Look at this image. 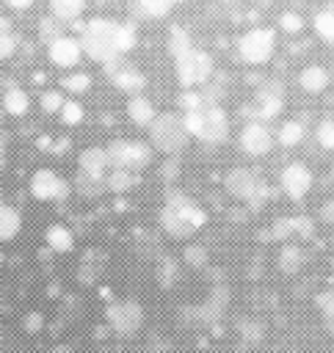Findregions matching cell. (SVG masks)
<instances>
[{"instance_id":"f35d334b","label":"cell","mask_w":334,"mask_h":353,"mask_svg":"<svg viewBox=\"0 0 334 353\" xmlns=\"http://www.w3.org/2000/svg\"><path fill=\"white\" fill-rule=\"evenodd\" d=\"M25 325H28V331H36V328H41V314H30Z\"/></svg>"},{"instance_id":"277c9868","label":"cell","mask_w":334,"mask_h":353,"mask_svg":"<svg viewBox=\"0 0 334 353\" xmlns=\"http://www.w3.org/2000/svg\"><path fill=\"white\" fill-rule=\"evenodd\" d=\"M149 127H152V143L160 152H177V149H182L185 141H188V135H190L188 127H185V119L171 116V113L157 116Z\"/></svg>"},{"instance_id":"5b68a950","label":"cell","mask_w":334,"mask_h":353,"mask_svg":"<svg viewBox=\"0 0 334 353\" xmlns=\"http://www.w3.org/2000/svg\"><path fill=\"white\" fill-rule=\"evenodd\" d=\"M174 61H177V80H179L182 85H188V88L207 83L210 74H213V61H210V55L202 52V50H193V47H190L188 52L177 55Z\"/></svg>"},{"instance_id":"d590c367","label":"cell","mask_w":334,"mask_h":353,"mask_svg":"<svg viewBox=\"0 0 334 353\" xmlns=\"http://www.w3.org/2000/svg\"><path fill=\"white\" fill-rule=\"evenodd\" d=\"M132 47H135V28H132V25H121V28H119V50L127 52V50H132Z\"/></svg>"},{"instance_id":"8992f818","label":"cell","mask_w":334,"mask_h":353,"mask_svg":"<svg viewBox=\"0 0 334 353\" xmlns=\"http://www.w3.org/2000/svg\"><path fill=\"white\" fill-rule=\"evenodd\" d=\"M108 163L110 165H116V168H130V171H135V168H144L146 163H149V146L146 143H138V141H116V143H110L108 149Z\"/></svg>"},{"instance_id":"52a82bcc","label":"cell","mask_w":334,"mask_h":353,"mask_svg":"<svg viewBox=\"0 0 334 353\" xmlns=\"http://www.w3.org/2000/svg\"><path fill=\"white\" fill-rule=\"evenodd\" d=\"M108 323H110V328H113L116 334L130 336V334H135V331L141 328L144 312H141V306H138L135 301H119V303H113V306L108 309Z\"/></svg>"},{"instance_id":"44dd1931","label":"cell","mask_w":334,"mask_h":353,"mask_svg":"<svg viewBox=\"0 0 334 353\" xmlns=\"http://www.w3.org/2000/svg\"><path fill=\"white\" fill-rule=\"evenodd\" d=\"M304 135H306V130H304V124L295 121V119L282 121V127L276 130V141H279L282 146H298V143L304 141Z\"/></svg>"},{"instance_id":"9a60e30c","label":"cell","mask_w":334,"mask_h":353,"mask_svg":"<svg viewBox=\"0 0 334 353\" xmlns=\"http://www.w3.org/2000/svg\"><path fill=\"white\" fill-rule=\"evenodd\" d=\"M127 116L138 124V127H146V124H152L155 119H157V113H155V105L146 99V97H132L130 99V105H127Z\"/></svg>"},{"instance_id":"7a4b0ae2","label":"cell","mask_w":334,"mask_h":353,"mask_svg":"<svg viewBox=\"0 0 334 353\" xmlns=\"http://www.w3.org/2000/svg\"><path fill=\"white\" fill-rule=\"evenodd\" d=\"M185 127H188V132L193 135V138H199V141H207V143H221V141H226V132H229V119H226V113H224V108L221 105H215V102H202L199 108H193V110H185Z\"/></svg>"},{"instance_id":"6da1fadb","label":"cell","mask_w":334,"mask_h":353,"mask_svg":"<svg viewBox=\"0 0 334 353\" xmlns=\"http://www.w3.org/2000/svg\"><path fill=\"white\" fill-rule=\"evenodd\" d=\"M119 28H121L119 22L102 19V17L86 22L83 39H80L83 52L97 63H113L121 55V50H119Z\"/></svg>"},{"instance_id":"8fae6325","label":"cell","mask_w":334,"mask_h":353,"mask_svg":"<svg viewBox=\"0 0 334 353\" xmlns=\"http://www.w3.org/2000/svg\"><path fill=\"white\" fill-rule=\"evenodd\" d=\"M66 190H69V188H66L50 168H39V171H33V176H30V193H33V199H39V201L63 199Z\"/></svg>"},{"instance_id":"60d3db41","label":"cell","mask_w":334,"mask_h":353,"mask_svg":"<svg viewBox=\"0 0 334 353\" xmlns=\"http://www.w3.org/2000/svg\"><path fill=\"white\" fill-rule=\"evenodd\" d=\"M323 218H326V221H334V204H326V207H323Z\"/></svg>"},{"instance_id":"4316f807","label":"cell","mask_w":334,"mask_h":353,"mask_svg":"<svg viewBox=\"0 0 334 353\" xmlns=\"http://www.w3.org/2000/svg\"><path fill=\"white\" fill-rule=\"evenodd\" d=\"M61 85H63L66 91H72V94H86V91L91 88V74H86V72H72V74H66V77L61 80Z\"/></svg>"},{"instance_id":"cb8c5ba5","label":"cell","mask_w":334,"mask_h":353,"mask_svg":"<svg viewBox=\"0 0 334 353\" xmlns=\"http://www.w3.org/2000/svg\"><path fill=\"white\" fill-rule=\"evenodd\" d=\"M312 28L317 39H323L326 44H334V11H317L312 19Z\"/></svg>"},{"instance_id":"d6a6232c","label":"cell","mask_w":334,"mask_h":353,"mask_svg":"<svg viewBox=\"0 0 334 353\" xmlns=\"http://www.w3.org/2000/svg\"><path fill=\"white\" fill-rule=\"evenodd\" d=\"M315 135H317V143H320L323 149H334V121H331V119L320 121L317 130H315Z\"/></svg>"},{"instance_id":"d4e9b609","label":"cell","mask_w":334,"mask_h":353,"mask_svg":"<svg viewBox=\"0 0 334 353\" xmlns=\"http://www.w3.org/2000/svg\"><path fill=\"white\" fill-rule=\"evenodd\" d=\"M301 265H304V251L298 245H284L279 254V268L284 273H295V270H301Z\"/></svg>"},{"instance_id":"ac0fdd59","label":"cell","mask_w":334,"mask_h":353,"mask_svg":"<svg viewBox=\"0 0 334 353\" xmlns=\"http://www.w3.org/2000/svg\"><path fill=\"white\" fill-rule=\"evenodd\" d=\"M44 240H47V245H50L52 251H58V254H66V251H72V248H75V234H72V232H69V226H63V223L50 226Z\"/></svg>"},{"instance_id":"836d02e7","label":"cell","mask_w":334,"mask_h":353,"mask_svg":"<svg viewBox=\"0 0 334 353\" xmlns=\"http://www.w3.org/2000/svg\"><path fill=\"white\" fill-rule=\"evenodd\" d=\"M61 108H63V97H61V91H44L41 94V110L44 113H61Z\"/></svg>"},{"instance_id":"7402d4cb","label":"cell","mask_w":334,"mask_h":353,"mask_svg":"<svg viewBox=\"0 0 334 353\" xmlns=\"http://www.w3.org/2000/svg\"><path fill=\"white\" fill-rule=\"evenodd\" d=\"M83 6H86V0H50L52 17L55 19H63V22L77 19L83 14Z\"/></svg>"},{"instance_id":"d6986e66","label":"cell","mask_w":334,"mask_h":353,"mask_svg":"<svg viewBox=\"0 0 334 353\" xmlns=\"http://www.w3.org/2000/svg\"><path fill=\"white\" fill-rule=\"evenodd\" d=\"M113 80H116V85H119L124 94H132V97H138V94L144 91V85H146L144 74L135 72V69H119V72L113 74Z\"/></svg>"},{"instance_id":"8d00e7d4","label":"cell","mask_w":334,"mask_h":353,"mask_svg":"<svg viewBox=\"0 0 334 353\" xmlns=\"http://www.w3.org/2000/svg\"><path fill=\"white\" fill-rule=\"evenodd\" d=\"M17 50V39L8 30H0V58H11Z\"/></svg>"},{"instance_id":"e0dca14e","label":"cell","mask_w":334,"mask_h":353,"mask_svg":"<svg viewBox=\"0 0 334 353\" xmlns=\"http://www.w3.org/2000/svg\"><path fill=\"white\" fill-rule=\"evenodd\" d=\"M22 229V215L19 210L8 207V204H0V240H14Z\"/></svg>"},{"instance_id":"ee69618b","label":"cell","mask_w":334,"mask_h":353,"mask_svg":"<svg viewBox=\"0 0 334 353\" xmlns=\"http://www.w3.org/2000/svg\"><path fill=\"white\" fill-rule=\"evenodd\" d=\"M171 3H185V0H171Z\"/></svg>"},{"instance_id":"ba28073f","label":"cell","mask_w":334,"mask_h":353,"mask_svg":"<svg viewBox=\"0 0 334 353\" xmlns=\"http://www.w3.org/2000/svg\"><path fill=\"white\" fill-rule=\"evenodd\" d=\"M240 149L251 157H265L273 149V132L268 130L265 121H248L240 132Z\"/></svg>"},{"instance_id":"83f0119b","label":"cell","mask_w":334,"mask_h":353,"mask_svg":"<svg viewBox=\"0 0 334 353\" xmlns=\"http://www.w3.org/2000/svg\"><path fill=\"white\" fill-rule=\"evenodd\" d=\"M193 44H190V39H188V33L182 30V28H171L168 30V50H171V55L177 58V55H182V52H188Z\"/></svg>"},{"instance_id":"f546056e","label":"cell","mask_w":334,"mask_h":353,"mask_svg":"<svg viewBox=\"0 0 334 353\" xmlns=\"http://www.w3.org/2000/svg\"><path fill=\"white\" fill-rule=\"evenodd\" d=\"M317 306H320V312H323L326 328L334 334V292H320V295H317Z\"/></svg>"},{"instance_id":"4fadbf2b","label":"cell","mask_w":334,"mask_h":353,"mask_svg":"<svg viewBox=\"0 0 334 353\" xmlns=\"http://www.w3.org/2000/svg\"><path fill=\"white\" fill-rule=\"evenodd\" d=\"M108 152L105 149H86L80 154V174L94 176V179H105V168H108Z\"/></svg>"},{"instance_id":"30bf717a","label":"cell","mask_w":334,"mask_h":353,"mask_svg":"<svg viewBox=\"0 0 334 353\" xmlns=\"http://www.w3.org/2000/svg\"><path fill=\"white\" fill-rule=\"evenodd\" d=\"M80 55H83V47H80V39L75 36H52L47 44V58L61 69L77 66Z\"/></svg>"},{"instance_id":"74e56055","label":"cell","mask_w":334,"mask_h":353,"mask_svg":"<svg viewBox=\"0 0 334 353\" xmlns=\"http://www.w3.org/2000/svg\"><path fill=\"white\" fill-rule=\"evenodd\" d=\"M6 6L8 8H17V11H25V8L33 6V0H6Z\"/></svg>"},{"instance_id":"484cf974","label":"cell","mask_w":334,"mask_h":353,"mask_svg":"<svg viewBox=\"0 0 334 353\" xmlns=\"http://www.w3.org/2000/svg\"><path fill=\"white\" fill-rule=\"evenodd\" d=\"M138 179H135V174L130 171V168H116L113 174H108L105 176V185L110 188V190H116V193H121V190H127V188H132Z\"/></svg>"},{"instance_id":"2e32d148","label":"cell","mask_w":334,"mask_h":353,"mask_svg":"<svg viewBox=\"0 0 334 353\" xmlns=\"http://www.w3.org/2000/svg\"><path fill=\"white\" fill-rule=\"evenodd\" d=\"M193 232L199 229V226H204V221H207V215H204V210L202 207H196V204H190V201H185V199H177V201H171L168 204Z\"/></svg>"},{"instance_id":"b9f144b4","label":"cell","mask_w":334,"mask_h":353,"mask_svg":"<svg viewBox=\"0 0 334 353\" xmlns=\"http://www.w3.org/2000/svg\"><path fill=\"white\" fill-rule=\"evenodd\" d=\"M50 353H72V347H66V345H55Z\"/></svg>"},{"instance_id":"5bb4252c","label":"cell","mask_w":334,"mask_h":353,"mask_svg":"<svg viewBox=\"0 0 334 353\" xmlns=\"http://www.w3.org/2000/svg\"><path fill=\"white\" fill-rule=\"evenodd\" d=\"M298 85H301L306 94H320V91H326V85H328V72H326L323 66H317V63L304 66L301 74H298Z\"/></svg>"},{"instance_id":"f1b7e54d","label":"cell","mask_w":334,"mask_h":353,"mask_svg":"<svg viewBox=\"0 0 334 353\" xmlns=\"http://www.w3.org/2000/svg\"><path fill=\"white\" fill-rule=\"evenodd\" d=\"M138 6L146 17H166L174 3L171 0H138Z\"/></svg>"},{"instance_id":"603a6c76","label":"cell","mask_w":334,"mask_h":353,"mask_svg":"<svg viewBox=\"0 0 334 353\" xmlns=\"http://www.w3.org/2000/svg\"><path fill=\"white\" fill-rule=\"evenodd\" d=\"M282 108H284V97H282V91H262V94H259V116H262V119H273V116H279Z\"/></svg>"},{"instance_id":"7bdbcfd3","label":"cell","mask_w":334,"mask_h":353,"mask_svg":"<svg viewBox=\"0 0 334 353\" xmlns=\"http://www.w3.org/2000/svg\"><path fill=\"white\" fill-rule=\"evenodd\" d=\"M0 342H3V328H0Z\"/></svg>"},{"instance_id":"3957f363","label":"cell","mask_w":334,"mask_h":353,"mask_svg":"<svg viewBox=\"0 0 334 353\" xmlns=\"http://www.w3.org/2000/svg\"><path fill=\"white\" fill-rule=\"evenodd\" d=\"M276 50V33L271 28H251L237 39V55L243 63H268Z\"/></svg>"},{"instance_id":"ab89813d","label":"cell","mask_w":334,"mask_h":353,"mask_svg":"<svg viewBox=\"0 0 334 353\" xmlns=\"http://www.w3.org/2000/svg\"><path fill=\"white\" fill-rule=\"evenodd\" d=\"M188 259H190V262H202L204 256H202V251H199V248H188Z\"/></svg>"},{"instance_id":"4dcf8cb0","label":"cell","mask_w":334,"mask_h":353,"mask_svg":"<svg viewBox=\"0 0 334 353\" xmlns=\"http://www.w3.org/2000/svg\"><path fill=\"white\" fill-rule=\"evenodd\" d=\"M83 116H86V113H83L80 102H75V99L63 102V108H61V121H63V124H80Z\"/></svg>"},{"instance_id":"9c48e42d","label":"cell","mask_w":334,"mask_h":353,"mask_svg":"<svg viewBox=\"0 0 334 353\" xmlns=\"http://www.w3.org/2000/svg\"><path fill=\"white\" fill-rule=\"evenodd\" d=\"M279 185H282V190H284L293 201H298V199H304V196L312 190V171H309L304 163H290V165L282 168Z\"/></svg>"},{"instance_id":"1f68e13d","label":"cell","mask_w":334,"mask_h":353,"mask_svg":"<svg viewBox=\"0 0 334 353\" xmlns=\"http://www.w3.org/2000/svg\"><path fill=\"white\" fill-rule=\"evenodd\" d=\"M279 28H282L284 33H298V30H304V17L295 14V11H284V14L279 17Z\"/></svg>"},{"instance_id":"7c38bea8","label":"cell","mask_w":334,"mask_h":353,"mask_svg":"<svg viewBox=\"0 0 334 353\" xmlns=\"http://www.w3.org/2000/svg\"><path fill=\"white\" fill-rule=\"evenodd\" d=\"M226 188L237 199H259V196H265V188L259 185V179L246 168H235L226 176Z\"/></svg>"},{"instance_id":"f6af8a7d","label":"cell","mask_w":334,"mask_h":353,"mask_svg":"<svg viewBox=\"0 0 334 353\" xmlns=\"http://www.w3.org/2000/svg\"><path fill=\"white\" fill-rule=\"evenodd\" d=\"M0 152H3V143H0Z\"/></svg>"},{"instance_id":"e575fe53","label":"cell","mask_w":334,"mask_h":353,"mask_svg":"<svg viewBox=\"0 0 334 353\" xmlns=\"http://www.w3.org/2000/svg\"><path fill=\"white\" fill-rule=\"evenodd\" d=\"M240 336H243L246 342L257 345V342L262 339V325H259V323H251V320H243V323H240Z\"/></svg>"},{"instance_id":"ffe728a7","label":"cell","mask_w":334,"mask_h":353,"mask_svg":"<svg viewBox=\"0 0 334 353\" xmlns=\"http://www.w3.org/2000/svg\"><path fill=\"white\" fill-rule=\"evenodd\" d=\"M3 108H6L8 116H25L28 108H30V97L22 88H8L3 94Z\"/></svg>"}]
</instances>
